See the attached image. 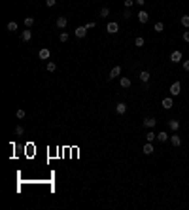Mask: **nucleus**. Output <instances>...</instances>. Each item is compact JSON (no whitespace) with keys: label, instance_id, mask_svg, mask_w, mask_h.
I'll list each match as a JSON object with an SVG mask.
<instances>
[{"label":"nucleus","instance_id":"obj_1","mask_svg":"<svg viewBox=\"0 0 189 210\" xmlns=\"http://www.w3.org/2000/svg\"><path fill=\"white\" fill-rule=\"evenodd\" d=\"M168 91H170V97H178V95L182 93V83H180V81H174Z\"/></svg>","mask_w":189,"mask_h":210},{"label":"nucleus","instance_id":"obj_2","mask_svg":"<svg viewBox=\"0 0 189 210\" xmlns=\"http://www.w3.org/2000/svg\"><path fill=\"white\" fill-rule=\"evenodd\" d=\"M106 30H108L110 34H117V32H119V25H117L115 21H112V23L106 25Z\"/></svg>","mask_w":189,"mask_h":210},{"label":"nucleus","instance_id":"obj_3","mask_svg":"<svg viewBox=\"0 0 189 210\" xmlns=\"http://www.w3.org/2000/svg\"><path fill=\"white\" fill-rule=\"evenodd\" d=\"M182 59H183V55H182L180 49H178V51H172V53H170V61H172V63H182Z\"/></svg>","mask_w":189,"mask_h":210},{"label":"nucleus","instance_id":"obj_4","mask_svg":"<svg viewBox=\"0 0 189 210\" xmlns=\"http://www.w3.org/2000/svg\"><path fill=\"white\" fill-rule=\"evenodd\" d=\"M74 34H76L78 38H85V34H87V27H85V25H81V27H78V29L74 30Z\"/></svg>","mask_w":189,"mask_h":210},{"label":"nucleus","instance_id":"obj_5","mask_svg":"<svg viewBox=\"0 0 189 210\" xmlns=\"http://www.w3.org/2000/svg\"><path fill=\"white\" fill-rule=\"evenodd\" d=\"M170 144L174 146V148H180V146H182V138L178 136V132H174V135L170 136Z\"/></svg>","mask_w":189,"mask_h":210},{"label":"nucleus","instance_id":"obj_6","mask_svg":"<svg viewBox=\"0 0 189 210\" xmlns=\"http://www.w3.org/2000/svg\"><path fill=\"white\" fill-rule=\"evenodd\" d=\"M172 106H174V100H172V97H165V99H163V108H165V110H170Z\"/></svg>","mask_w":189,"mask_h":210},{"label":"nucleus","instance_id":"obj_7","mask_svg":"<svg viewBox=\"0 0 189 210\" xmlns=\"http://www.w3.org/2000/svg\"><path fill=\"white\" fill-rule=\"evenodd\" d=\"M147 19H150L147 12H146V10H140V12H138V21H140L142 25H146V23H147Z\"/></svg>","mask_w":189,"mask_h":210},{"label":"nucleus","instance_id":"obj_8","mask_svg":"<svg viewBox=\"0 0 189 210\" xmlns=\"http://www.w3.org/2000/svg\"><path fill=\"white\" fill-rule=\"evenodd\" d=\"M125 112H127V104H125V102H117V106H115V114H117V116H123Z\"/></svg>","mask_w":189,"mask_h":210},{"label":"nucleus","instance_id":"obj_9","mask_svg":"<svg viewBox=\"0 0 189 210\" xmlns=\"http://www.w3.org/2000/svg\"><path fill=\"white\" fill-rule=\"evenodd\" d=\"M155 125H157L155 117H146V119H144V127H146V129H153Z\"/></svg>","mask_w":189,"mask_h":210},{"label":"nucleus","instance_id":"obj_10","mask_svg":"<svg viewBox=\"0 0 189 210\" xmlns=\"http://www.w3.org/2000/svg\"><path fill=\"white\" fill-rule=\"evenodd\" d=\"M119 74H121V66L117 64V66H114V68L110 70V76H108V78H110V80H114V78H117Z\"/></svg>","mask_w":189,"mask_h":210},{"label":"nucleus","instance_id":"obj_11","mask_svg":"<svg viewBox=\"0 0 189 210\" xmlns=\"http://www.w3.org/2000/svg\"><path fill=\"white\" fill-rule=\"evenodd\" d=\"M49 55H51V51H49L47 48H42V49L38 51V57H40V59H44V61H45V59H49Z\"/></svg>","mask_w":189,"mask_h":210},{"label":"nucleus","instance_id":"obj_12","mask_svg":"<svg viewBox=\"0 0 189 210\" xmlns=\"http://www.w3.org/2000/svg\"><path fill=\"white\" fill-rule=\"evenodd\" d=\"M142 151H144L146 155H151V153L155 151V150H153V144H151V142H146V144H144V148H142Z\"/></svg>","mask_w":189,"mask_h":210},{"label":"nucleus","instance_id":"obj_13","mask_svg":"<svg viewBox=\"0 0 189 210\" xmlns=\"http://www.w3.org/2000/svg\"><path fill=\"white\" fill-rule=\"evenodd\" d=\"M168 127H170V131L178 132V129H180V121H178V119H170V121H168Z\"/></svg>","mask_w":189,"mask_h":210},{"label":"nucleus","instance_id":"obj_14","mask_svg":"<svg viewBox=\"0 0 189 210\" xmlns=\"http://www.w3.org/2000/svg\"><path fill=\"white\" fill-rule=\"evenodd\" d=\"M138 78H140L142 83H147V81H150V72H147V70H142V72L138 74Z\"/></svg>","mask_w":189,"mask_h":210},{"label":"nucleus","instance_id":"obj_15","mask_svg":"<svg viewBox=\"0 0 189 210\" xmlns=\"http://www.w3.org/2000/svg\"><path fill=\"white\" fill-rule=\"evenodd\" d=\"M157 140H159V142H161V144H163V142H166V140H170V136H168V135H166V132H165V131H161V132H157Z\"/></svg>","mask_w":189,"mask_h":210},{"label":"nucleus","instance_id":"obj_16","mask_svg":"<svg viewBox=\"0 0 189 210\" xmlns=\"http://www.w3.org/2000/svg\"><path fill=\"white\" fill-rule=\"evenodd\" d=\"M66 23H68V21H66V17H63V15H61V17H57V23H55V25H57V29H64Z\"/></svg>","mask_w":189,"mask_h":210},{"label":"nucleus","instance_id":"obj_17","mask_svg":"<svg viewBox=\"0 0 189 210\" xmlns=\"http://www.w3.org/2000/svg\"><path fill=\"white\" fill-rule=\"evenodd\" d=\"M30 38H32V32H30L28 29H27V30H23V32H21V40H23V42H28Z\"/></svg>","mask_w":189,"mask_h":210},{"label":"nucleus","instance_id":"obj_18","mask_svg":"<svg viewBox=\"0 0 189 210\" xmlns=\"http://www.w3.org/2000/svg\"><path fill=\"white\" fill-rule=\"evenodd\" d=\"M144 44H146V40L142 38V36H136L134 38V45H136V48H144Z\"/></svg>","mask_w":189,"mask_h":210},{"label":"nucleus","instance_id":"obj_19","mask_svg":"<svg viewBox=\"0 0 189 210\" xmlns=\"http://www.w3.org/2000/svg\"><path fill=\"white\" fill-rule=\"evenodd\" d=\"M146 138H147V142H153V140H157V135L153 132L151 129H147V135H146Z\"/></svg>","mask_w":189,"mask_h":210},{"label":"nucleus","instance_id":"obj_20","mask_svg":"<svg viewBox=\"0 0 189 210\" xmlns=\"http://www.w3.org/2000/svg\"><path fill=\"white\" fill-rule=\"evenodd\" d=\"M119 83H121V87H123V89H129V87H131V80H129V78H121Z\"/></svg>","mask_w":189,"mask_h":210},{"label":"nucleus","instance_id":"obj_21","mask_svg":"<svg viewBox=\"0 0 189 210\" xmlns=\"http://www.w3.org/2000/svg\"><path fill=\"white\" fill-rule=\"evenodd\" d=\"M180 23H182V27H185V29H189V15H182Z\"/></svg>","mask_w":189,"mask_h":210},{"label":"nucleus","instance_id":"obj_22","mask_svg":"<svg viewBox=\"0 0 189 210\" xmlns=\"http://www.w3.org/2000/svg\"><path fill=\"white\" fill-rule=\"evenodd\" d=\"M32 25H34V17H25V27L30 29Z\"/></svg>","mask_w":189,"mask_h":210},{"label":"nucleus","instance_id":"obj_23","mask_svg":"<svg viewBox=\"0 0 189 210\" xmlns=\"http://www.w3.org/2000/svg\"><path fill=\"white\" fill-rule=\"evenodd\" d=\"M8 30H9V32H15V30H17V23H15V21H9V23H8Z\"/></svg>","mask_w":189,"mask_h":210},{"label":"nucleus","instance_id":"obj_24","mask_svg":"<svg viewBox=\"0 0 189 210\" xmlns=\"http://www.w3.org/2000/svg\"><path fill=\"white\" fill-rule=\"evenodd\" d=\"M163 30H165V25H163L161 21H157L155 23V32H163Z\"/></svg>","mask_w":189,"mask_h":210},{"label":"nucleus","instance_id":"obj_25","mask_svg":"<svg viewBox=\"0 0 189 210\" xmlns=\"http://www.w3.org/2000/svg\"><path fill=\"white\" fill-rule=\"evenodd\" d=\"M99 15H100V17H108V15H110V8H102Z\"/></svg>","mask_w":189,"mask_h":210},{"label":"nucleus","instance_id":"obj_26","mask_svg":"<svg viewBox=\"0 0 189 210\" xmlns=\"http://www.w3.org/2000/svg\"><path fill=\"white\" fill-rule=\"evenodd\" d=\"M55 70H57V64H55L53 61H51V63H47V72H55Z\"/></svg>","mask_w":189,"mask_h":210},{"label":"nucleus","instance_id":"obj_27","mask_svg":"<svg viewBox=\"0 0 189 210\" xmlns=\"http://www.w3.org/2000/svg\"><path fill=\"white\" fill-rule=\"evenodd\" d=\"M59 40H61V42H68V32H61V36H59Z\"/></svg>","mask_w":189,"mask_h":210},{"label":"nucleus","instance_id":"obj_28","mask_svg":"<svg viewBox=\"0 0 189 210\" xmlns=\"http://www.w3.org/2000/svg\"><path fill=\"white\" fill-rule=\"evenodd\" d=\"M23 132H25V129H23L21 125H17V127H15V135H17V136H21Z\"/></svg>","mask_w":189,"mask_h":210},{"label":"nucleus","instance_id":"obj_29","mask_svg":"<svg viewBox=\"0 0 189 210\" xmlns=\"http://www.w3.org/2000/svg\"><path fill=\"white\" fill-rule=\"evenodd\" d=\"M15 116H17V119H25V116H27V114H25V110H17V114H15Z\"/></svg>","mask_w":189,"mask_h":210},{"label":"nucleus","instance_id":"obj_30","mask_svg":"<svg viewBox=\"0 0 189 210\" xmlns=\"http://www.w3.org/2000/svg\"><path fill=\"white\" fill-rule=\"evenodd\" d=\"M131 15H132V13H131V10L127 8L125 12H123V19H131Z\"/></svg>","mask_w":189,"mask_h":210},{"label":"nucleus","instance_id":"obj_31","mask_svg":"<svg viewBox=\"0 0 189 210\" xmlns=\"http://www.w3.org/2000/svg\"><path fill=\"white\" fill-rule=\"evenodd\" d=\"M132 4H136L134 0H125V8H132Z\"/></svg>","mask_w":189,"mask_h":210},{"label":"nucleus","instance_id":"obj_32","mask_svg":"<svg viewBox=\"0 0 189 210\" xmlns=\"http://www.w3.org/2000/svg\"><path fill=\"white\" fill-rule=\"evenodd\" d=\"M182 66H183V70H185V72H189V61H183Z\"/></svg>","mask_w":189,"mask_h":210},{"label":"nucleus","instance_id":"obj_33","mask_svg":"<svg viewBox=\"0 0 189 210\" xmlns=\"http://www.w3.org/2000/svg\"><path fill=\"white\" fill-rule=\"evenodd\" d=\"M134 2H136V6H140V8L146 6V0H134Z\"/></svg>","mask_w":189,"mask_h":210},{"label":"nucleus","instance_id":"obj_34","mask_svg":"<svg viewBox=\"0 0 189 210\" xmlns=\"http://www.w3.org/2000/svg\"><path fill=\"white\" fill-rule=\"evenodd\" d=\"M45 4H47V6H49V8H53V6H55V4H57V0H45Z\"/></svg>","mask_w":189,"mask_h":210},{"label":"nucleus","instance_id":"obj_35","mask_svg":"<svg viewBox=\"0 0 189 210\" xmlns=\"http://www.w3.org/2000/svg\"><path fill=\"white\" fill-rule=\"evenodd\" d=\"M183 42H189V30H185V32H183Z\"/></svg>","mask_w":189,"mask_h":210},{"label":"nucleus","instance_id":"obj_36","mask_svg":"<svg viewBox=\"0 0 189 210\" xmlns=\"http://www.w3.org/2000/svg\"><path fill=\"white\" fill-rule=\"evenodd\" d=\"M85 27H87V29H95V21H89L87 25H85Z\"/></svg>","mask_w":189,"mask_h":210}]
</instances>
